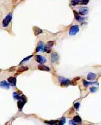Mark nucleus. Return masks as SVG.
<instances>
[{"instance_id": "nucleus-1", "label": "nucleus", "mask_w": 101, "mask_h": 125, "mask_svg": "<svg viewBox=\"0 0 101 125\" xmlns=\"http://www.w3.org/2000/svg\"><path fill=\"white\" fill-rule=\"evenodd\" d=\"M27 102V98L25 96H20L18 99V103H17V104H18V107L19 108V110L20 111H21L22 110V109L23 108V107L24 106V105H25V104Z\"/></svg>"}, {"instance_id": "nucleus-2", "label": "nucleus", "mask_w": 101, "mask_h": 125, "mask_svg": "<svg viewBox=\"0 0 101 125\" xmlns=\"http://www.w3.org/2000/svg\"><path fill=\"white\" fill-rule=\"evenodd\" d=\"M12 20V14H9L5 18H4V20H3V22H2V26L3 27H7L8 26V25L9 24V23L11 22Z\"/></svg>"}, {"instance_id": "nucleus-3", "label": "nucleus", "mask_w": 101, "mask_h": 125, "mask_svg": "<svg viewBox=\"0 0 101 125\" xmlns=\"http://www.w3.org/2000/svg\"><path fill=\"white\" fill-rule=\"evenodd\" d=\"M54 44V42L53 41H49L45 45V48H44V52H46V53H50L52 47Z\"/></svg>"}, {"instance_id": "nucleus-4", "label": "nucleus", "mask_w": 101, "mask_h": 125, "mask_svg": "<svg viewBox=\"0 0 101 125\" xmlns=\"http://www.w3.org/2000/svg\"><path fill=\"white\" fill-rule=\"evenodd\" d=\"M59 81L60 85L61 86H63V87H66L70 84V80L68 79H66L65 77H59Z\"/></svg>"}, {"instance_id": "nucleus-5", "label": "nucleus", "mask_w": 101, "mask_h": 125, "mask_svg": "<svg viewBox=\"0 0 101 125\" xmlns=\"http://www.w3.org/2000/svg\"><path fill=\"white\" fill-rule=\"evenodd\" d=\"M79 26H77V25H74V26H72L70 29H69V34L71 35V36H74V35H76L77 33L79 32Z\"/></svg>"}, {"instance_id": "nucleus-6", "label": "nucleus", "mask_w": 101, "mask_h": 125, "mask_svg": "<svg viewBox=\"0 0 101 125\" xmlns=\"http://www.w3.org/2000/svg\"><path fill=\"white\" fill-rule=\"evenodd\" d=\"M35 60L40 64H43L46 62V59L41 55H37L35 56Z\"/></svg>"}, {"instance_id": "nucleus-7", "label": "nucleus", "mask_w": 101, "mask_h": 125, "mask_svg": "<svg viewBox=\"0 0 101 125\" xmlns=\"http://www.w3.org/2000/svg\"><path fill=\"white\" fill-rule=\"evenodd\" d=\"M45 43L43 42L40 41L38 43V45H37V48H36V52H38L39 51H42L44 52V48H45Z\"/></svg>"}, {"instance_id": "nucleus-8", "label": "nucleus", "mask_w": 101, "mask_h": 125, "mask_svg": "<svg viewBox=\"0 0 101 125\" xmlns=\"http://www.w3.org/2000/svg\"><path fill=\"white\" fill-rule=\"evenodd\" d=\"M8 82L12 86H16V78L15 77H9L8 79Z\"/></svg>"}, {"instance_id": "nucleus-9", "label": "nucleus", "mask_w": 101, "mask_h": 125, "mask_svg": "<svg viewBox=\"0 0 101 125\" xmlns=\"http://www.w3.org/2000/svg\"><path fill=\"white\" fill-rule=\"evenodd\" d=\"M88 12H89V9L86 7H84V8H80L79 11H78V14L84 16V15H86L88 13Z\"/></svg>"}, {"instance_id": "nucleus-10", "label": "nucleus", "mask_w": 101, "mask_h": 125, "mask_svg": "<svg viewBox=\"0 0 101 125\" xmlns=\"http://www.w3.org/2000/svg\"><path fill=\"white\" fill-rule=\"evenodd\" d=\"M59 60V56L57 52H53L51 55V60L53 63H57Z\"/></svg>"}, {"instance_id": "nucleus-11", "label": "nucleus", "mask_w": 101, "mask_h": 125, "mask_svg": "<svg viewBox=\"0 0 101 125\" xmlns=\"http://www.w3.org/2000/svg\"><path fill=\"white\" fill-rule=\"evenodd\" d=\"M33 31H34V33L35 34V36H38L39 34H41L42 32V30L40 28L37 27V26H34L33 27Z\"/></svg>"}, {"instance_id": "nucleus-12", "label": "nucleus", "mask_w": 101, "mask_h": 125, "mask_svg": "<svg viewBox=\"0 0 101 125\" xmlns=\"http://www.w3.org/2000/svg\"><path fill=\"white\" fill-rule=\"evenodd\" d=\"M38 69L41 71H50V68L49 67H47L46 65H42V64H41L38 66Z\"/></svg>"}, {"instance_id": "nucleus-13", "label": "nucleus", "mask_w": 101, "mask_h": 125, "mask_svg": "<svg viewBox=\"0 0 101 125\" xmlns=\"http://www.w3.org/2000/svg\"><path fill=\"white\" fill-rule=\"evenodd\" d=\"M74 16H75V18H76V20L77 21H78V22H83V21L84 20V18H82V17L79 15L78 12H77L76 11L74 10Z\"/></svg>"}, {"instance_id": "nucleus-14", "label": "nucleus", "mask_w": 101, "mask_h": 125, "mask_svg": "<svg viewBox=\"0 0 101 125\" xmlns=\"http://www.w3.org/2000/svg\"><path fill=\"white\" fill-rule=\"evenodd\" d=\"M0 87L4 88H6V89H9L10 87V85L9 84L8 82H7L6 81H3L0 82Z\"/></svg>"}, {"instance_id": "nucleus-15", "label": "nucleus", "mask_w": 101, "mask_h": 125, "mask_svg": "<svg viewBox=\"0 0 101 125\" xmlns=\"http://www.w3.org/2000/svg\"><path fill=\"white\" fill-rule=\"evenodd\" d=\"M28 67H26V66H21L20 67L18 70H17V73L16 74H18V73H22V72H24L26 71H28Z\"/></svg>"}, {"instance_id": "nucleus-16", "label": "nucleus", "mask_w": 101, "mask_h": 125, "mask_svg": "<svg viewBox=\"0 0 101 125\" xmlns=\"http://www.w3.org/2000/svg\"><path fill=\"white\" fill-rule=\"evenodd\" d=\"M72 121H74V122H76V124H78V123H81L82 122V118H80V116L77 115V116H74Z\"/></svg>"}, {"instance_id": "nucleus-17", "label": "nucleus", "mask_w": 101, "mask_h": 125, "mask_svg": "<svg viewBox=\"0 0 101 125\" xmlns=\"http://www.w3.org/2000/svg\"><path fill=\"white\" fill-rule=\"evenodd\" d=\"M97 77V75L95 73H89L87 76V79L88 80H93L96 78Z\"/></svg>"}, {"instance_id": "nucleus-18", "label": "nucleus", "mask_w": 101, "mask_h": 125, "mask_svg": "<svg viewBox=\"0 0 101 125\" xmlns=\"http://www.w3.org/2000/svg\"><path fill=\"white\" fill-rule=\"evenodd\" d=\"M83 82H84V87H86V88H87L88 86H89L90 85H92V84H94V83H96L97 82H88L87 81H86V80H84L83 81Z\"/></svg>"}, {"instance_id": "nucleus-19", "label": "nucleus", "mask_w": 101, "mask_h": 125, "mask_svg": "<svg viewBox=\"0 0 101 125\" xmlns=\"http://www.w3.org/2000/svg\"><path fill=\"white\" fill-rule=\"evenodd\" d=\"M46 124L49 125H58L59 124V121H45V122Z\"/></svg>"}, {"instance_id": "nucleus-20", "label": "nucleus", "mask_w": 101, "mask_h": 125, "mask_svg": "<svg viewBox=\"0 0 101 125\" xmlns=\"http://www.w3.org/2000/svg\"><path fill=\"white\" fill-rule=\"evenodd\" d=\"M32 56H33V55H31L28 56H27V57L24 58L23 60H22V61H21V62H20V64L21 65V64H22V63H24V62H26V61H28V60H30V59L32 58Z\"/></svg>"}, {"instance_id": "nucleus-21", "label": "nucleus", "mask_w": 101, "mask_h": 125, "mask_svg": "<svg viewBox=\"0 0 101 125\" xmlns=\"http://www.w3.org/2000/svg\"><path fill=\"white\" fill-rule=\"evenodd\" d=\"M79 1V4L80 5H86L88 4L89 0H78Z\"/></svg>"}, {"instance_id": "nucleus-22", "label": "nucleus", "mask_w": 101, "mask_h": 125, "mask_svg": "<svg viewBox=\"0 0 101 125\" xmlns=\"http://www.w3.org/2000/svg\"><path fill=\"white\" fill-rule=\"evenodd\" d=\"M65 122H66V119H65V118H62L60 121H59V125H63L65 123Z\"/></svg>"}, {"instance_id": "nucleus-23", "label": "nucleus", "mask_w": 101, "mask_h": 125, "mask_svg": "<svg viewBox=\"0 0 101 125\" xmlns=\"http://www.w3.org/2000/svg\"><path fill=\"white\" fill-rule=\"evenodd\" d=\"M13 96H14V98L16 100H18L20 96H19V93L18 92H14L13 93Z\"/></svg>"}, {"instance_id": "nucleus-24", "label": "nucleus", "mask_w": 101, "mask_h": 125, "mask_svg": "<svg viewBox=\"0 0 101 125\" xmlns=\"http://www.w3.org/2000/svg\"><path fill=\"white\" fill-rule=\"evenodd\" d=\"M79 4V1L78 0H72V5H76Z\"/></svg>"}, {"instance_id": "nucleus-25", "label": "nucleus", "mask_w": 101, "mask_h": 125, "mask_svg": "<svg viewBox=\"0 0 101 125\" xmlns=\"http://www.w3.org/2000/svg\"><path fill=\"white\" fill-rule=\"evenodd\" d=\"M80 106V104L79 103V102H77V103H75V104H74V107H75V108L78 110V109H79V107Z\"/></svg>"}, {"instance_id": "nucleus-26", "label": "nucleus", "mask_w": 101, "mask_h": 125, "mask_svg": "<svg viewBox=\"0 0 101 125\" xmlns=\"http://www.w3.org/2000/svg\"><path fill=\"white\" fill-rule=\"evenodd\" d=\"M90 92L92 93H94L96 92L97 91V88H94V87H93V88H90Z\"/></svg>"}, {"instance_id": "nucleus-27", "label": "nucleus", "mask_w": 101, "mask_h": 125, "mask_svg": "<svg viewBox=\"0 0 101 125\" xmlns=\"http://www.w3.org/2000/svg\"><path fill=\"white\" fill-rule=\"evenodd\" d=\"M69 125H76V122H74L73 121H69Z\"/></svg>"}, {"instance_id": "nucleus-28", "label": "nucleus", "mask_w": 101, "mask_h": 125, "mask_svg": "<svg viewBox=\"0 0 101 125\" xmlns=\"http://www.w3.org/2000/svg\"><path fill=\"white\" fill-rule=\"evenodd\" d=\"M14 69H15V67H13V68L12 67V68H10V69H9V72H11L12 71H14Z\"/></svg>"}, {"instance_id": "nucleus-29", "label": "nucleus", "mask_w": 101, "mask_h": 125, "mask_svg": "<svg viewBox=\"0 0 101 125\" xmlns=\"http://www.w3.org/2000/svg\"><path fill=\"white\" fill-rule=\"evenodd\" d=\"M16 1H17V0H13V2H14V3H16Z\"/></svg>"}]
</instances>
